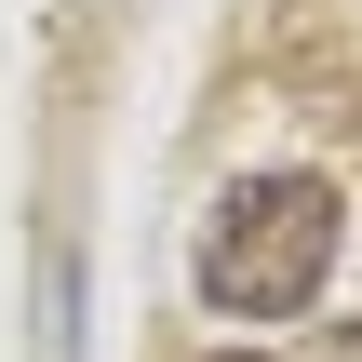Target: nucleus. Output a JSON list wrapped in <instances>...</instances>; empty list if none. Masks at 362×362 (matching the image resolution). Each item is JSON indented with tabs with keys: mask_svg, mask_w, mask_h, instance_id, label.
Here are the masks:
<instances>
[{
	"mask_svg": "<svg viewBox=\"0 0 362 362\" xmlns=\"http://www.w3.org/2000/svg\"><path fill=\"white\" fill-rule=\"evenodd\" d=\"M336 269V188L322 175H242L202 215V296L228 322H296Z\"/></svg>",
	"mask_w": 362,
	"mask_h": 362,
	"instance_id": "1",
	"label": "nucleus"
},
{
	"mask_svg": "<svg viewBox=\"0 0 362 362\" xmlns=\"http://www.w3.org/2000/svg\"><path fill=\"white\" fill-rule=\"evenodd\" d=\"M336 362H362V322H349V336H336Z\"/></svg>",
	"mask_w": 362,
	"mask_h": 362,
	"instance_id": "2",
	"label": "nucleus"
},
{
	"mask_svg": "<svg viewBox=\"0 0 362 362\" xmlns=\"http://www.w3.org/2000/svg\"><path fill=\"white\" fill-rule=\"evenodd\" d=\"M228 362H255V349H228Z\"/></svg>",
	"mask_w": 362,
	"mask_h": 362,
	"instance_id": "3",
	"label": "nucleus"
}]
</instances>
